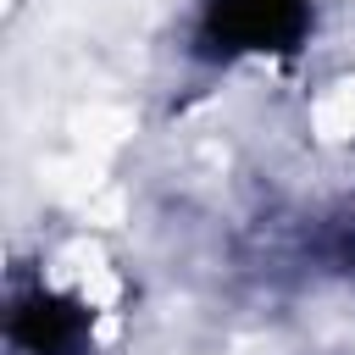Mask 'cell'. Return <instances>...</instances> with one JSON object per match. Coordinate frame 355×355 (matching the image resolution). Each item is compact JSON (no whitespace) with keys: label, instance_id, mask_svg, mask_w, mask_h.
Returning a JSON list of instances; mask_svg holds the SVG:
<instances>
[{"label":"cell","instance_id":"6da1fadb","mask_svg":"<svg viewBox=\"0 0 355 355\" xmlns=\"http://www.w3.org/2000/svg\"><path fill=\"white\" fill-rule=\"evenodd\" d=\"M300 0H216V39H227V50H277L300 33Z\"/></svg>","mask_w":355,"mask_h":355}]
</instances>
